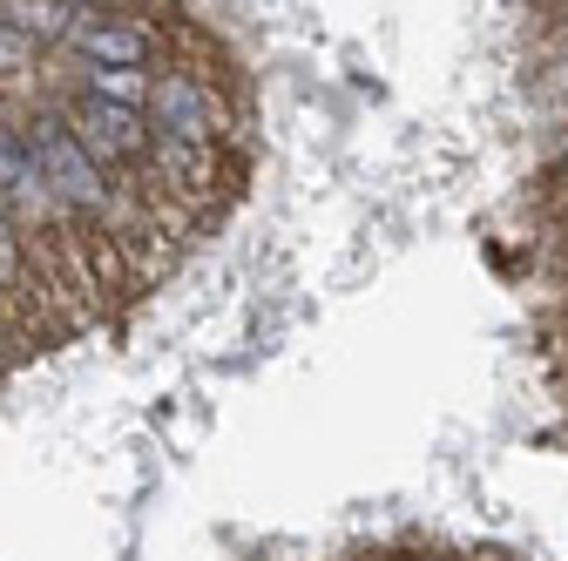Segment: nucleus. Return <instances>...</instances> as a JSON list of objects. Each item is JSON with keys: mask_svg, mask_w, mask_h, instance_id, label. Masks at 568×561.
<instances>
[{"mask_svg": "<svg viewBox=\"0 0 568 561\" xmlns=\"http://www.w3.org/2000/svg\"><path fill=\"white\" fill-rule=\"evenodd\" d=\"M54 109L68 115V129L82 135V150L109 176H122V183L150 176V156H156V122H150V109H122V102L89 95V89H61Z\"/></svg>", "mask_w": 568, "mask_h": 561, "instance_id": "1", "label": "nucleus"}, {"mask_svg": "<svg viewBox=\"0 0 568 561\" xmlns=\"http://www.w3.org/2000/svg\"><path fill=\"white\" fill-rule=\"evenodd\" d=\"M150 122H156V135H170V143H196V150H217L231 135V109H224L217 82H203L196 68H156Z\"/></svg>", "mask_w": 568, "mask_h": 561, "instance_id": "2", "label": "nucleus"}, {"mask_svg": "<svg viewBox=\"0 0 568 561\" xmlns=\"http://www.w3.org/2000/svg\"><path fill=\"white\" fill-rule=\"evenodd\" d=\"M68 54L82 68H150L156 61V28L135 8H95L75 34H68Z\"/></svg>", "mask_w": 568, "mask_h": 561, "instance_id": "3", "label": "nucleus"}, {"mask_svg": "<svg viewBox=\"0 0 568 561\" xmlns=\"http://www.w3.org/2000/svg\"><path fill=\"white\" fill-rule=\"evenodd\" d=\"M150 176H156V196L210 203V196H217V150H196V143H170V135H156ZM156 196H142V203H156Z\"/></svg>", "mask_w": 568, "mask_h": 561, "instance_id": "4", "label": "nucleus"}, {"mask_svg": "<svg viewBox=\"0 0 568 561\" xmlns=\"http://www.w3.org/2000/svg\"><path fill=\"white\" fill-rule=\"evenodd\" d=\"M95 8H82V0H0V28L34 41V48H68V34H75Z\"/></svg>", "mask_w": 568, "mask_h": 561, "instance_id": "5", "label": "nucleus"}, {"mask_svg": "<svg viewBox=\"0 0 568 561\" xmlns=\"http://www.w3.org/2000/svg\"><path fill=\"white\" fill-rule=\"evenodd\" d=\"M75 89H89V95H102V102H122V109H150L156 68H82Z\"/></svg>", "mask_w": 568, "mask_h": 561, "instance_id": "6", "label": "nucleus"}, {"mask_svg": "<svg viewBox=\"0 0 568 561\" xmlns=\"http://www.w3.org/2000/svg\"><path fill=\"white\" fill-rule=\"evenodd\" d=\"M555 183H568V156H561V163H555Z\"/></svg>", "mask_w": 568, "mask_h": 561, "instance_id": "7", "label": "nucleus"}, {"mask_svg": "<svg viewBox=\"0 0 568 561\" xmlns=\"http://www.w3.org/2000/svg\"><path fill=\"white\" fill-rule=\"evenodd\" d=\"M115 8H142V0H115Z\"/></svg>", "mask_w": 568, "mask_h": 561, "instance_id": "8", "label": "nucleus"}, {"mask_svg": "<svg viewBox=\"0 0 568 561\" xmlns=\"http://www.w3.org/2000/svg\"><path fill=\"white\" fill-rule=\"evenodd\" d=\"M399 561H426V554H399Z\"/></svg>", "mask_w": 568, "mask_h": 561, "instance_id": "9", "label": "nucleus"}]
</instances>
